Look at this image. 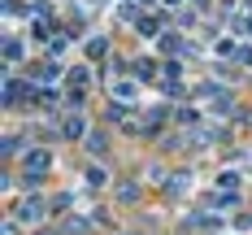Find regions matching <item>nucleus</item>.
I'll use <instances>...</instances> for the list:
<instances>
[{"instance_id":"9d476101","label":"nucleus","mask_w":252,"mask_h":235,"mask_svg":"<svg viewBox=\"0 0 252 235\" xmlns=\"http://www.w3.org/2000/svg\"><path fill=\"white\" fill-rule=\"evenodd\" d=\"M87 153H104V135H100V131L87 135Z\"/></svg>"},{"instance_id":"1a4fd4ad","label":"nucleus","mask_w":252,"mask_h":235,"mask_svg":"<svg viewBox=\"0 0 252 235\" xmlns=\"http://www.w3.org/2000/svg\"><path fill=\"white\" fill-rule=\"evenodd\" d=\"M218 187H222V192H235V187H239V174H235V170H226V174L218 179Z\"/></svg>"},{"instance_id":"7ed1b4c3","label":"nucleus","mask_w":252,"mask_h":235,"mask_svg":"<svg viewBox=\"0 0 252 235\" xmlns=\"http://www.w3.org/2000/svg\"><path fill=\"white\" fill-rule=\"evenodd\" d=\"M161 52H187V44H183V35H161Z\"/></svg>"},{"instance_id":"9b49d317","label":"nucleus","mask_w":252,"mask_h":235,"mask_svg":"<svg viewBox=\"0 0 252 235\" xmlns=\"http://www.w3.org/2000/svg\"><path fill=\"white\" fill-rule=\"evenodd\" d=\"M135 70H139V78H152L157 66H152V57H139V61H135Z\"/></svg>"},{"instance_id":"0eeeda50","label":"nucleus","mask_w":252,"mask_h":235,"mask_svg":"<svg viewBox=\"0 0 252 235\" xmlns=\"http://www.w3.org/2000/svg\"><path fill=\"white\" fill-rule=\"evenodd\" d=\"M104 183H109V174H104L100 166H92V170H87V187H104Z\"/></svg>"},{"instance_id":"6e6552de","label":"nucleus","mask_w":252,"mask_h":235,"mask_svg":"<svg viewBox=\"0 0 252 235\" xmlns=\"http://www.w3.org/2000/svg\"><path fill=\"white\" fill-rule=\"evenodd\" d=\"M104 52H109V39H104V35H96V39L87 44V57H104Z\"/></svg>"},{"instance_id":"f257e3e1","label":"nucleus","mask_w":252,"mask_h":235,"mask_svg":"<svg viewBox=\"0 0 252 235\" xmlns=\"http://www.w3.org/2000/svg\"><path fill=\"white\" fill-rule=\"evenodd\" d=\"M18 222H26V227L31 222H44V201L39 196H26L22 205H18Z\"/></svg>"},{"instance_id":"ddd939ff","label":"nucleus","mask_w":252,"mask_h":235,"mask_svg":"<svg viewBox=\"0 0 252 235\" xmlns=\"http://www.w3.org/2000/svg\"><path fill=\"white\" fill-rule=\"evenodd\" d=\"M218 52H222V57H239V48H235L230 39H222V44H218Z\"/></svg>"},{"instance_id":"2eb2a0df","label":"nucleus","mask_w":252,"mask_h":235,"mask_svg":"<svg viewBox=\"0 0 252 235\" xmlns=\"http://www.w3.org/2000/svg\"><path fill=\"white\" fill-rule=\"evenodd\" d=\"M35 235H65V231H35Z\"/></svg>"},{"instance_id":"39448f33","label":"nucleus","mask_w":252,"mask_h":235,"mask_svg":"<svg viewBox=\"0 0 252 235\" xmlns=\"http://www.w3.org/2000/svg\"><path fill=\"white\" fill-rule=\"evenodd\" d=\"M18 57H22V44H18V39H13V35H9V39H4V61H9V66H13V61H18Z\"/></svg>"},{"instance_id":"423d86ee","label":"nucleus","mask_w":252,"mask_h":235,"mask_svg":"<svg viewBox=\"0 0 252 235\" xmlns=\"http://www.w3.org/2000/svg\"><path fill=\"white\" fill-rule=\"evenodd\" d=\"M65 139H87V131H83V122H78V118H70V122H65Z\"/></svg>"},{"instance_id":"f03ea898","label":"nucleus","mask_w":252,"mask_h":235,"mask_svg":"<svg viewBox=\"0 0 252 235\" xmlns=\"http://www.w3.org/2000/svg\"><path fill=\"white\" fill-rule=\"evenodd\" d=\"M22 166H26V174H44V170H48V166H52V157L44 153V148H31V153H26V161H22Z\"/></svg>"},{"instance_id":"20e7f679","label":"nucleus","mask_w":252,"mask_h":235,"mask_svg":"<svg viewBox=\"0 0 252 235\" xmlns=\"http://www.w3.org/2000/svg\"><path fill=\"white\" fill-rule=\"evenodd\" d=\"M113 96H118V101H130V96H135V83H130V78H118V83H113Z\"/></svg>"},{"instance_id":"dca6fc26","label":"nucleus","mask_w":252,"mask_h":235,"mask_svg":"<svg viewBox=\"0 0 252 235\" xmlns=\"http://www.w3.org/2000/svg\"><path fill=\"white\" fill-rule=\"evenodd\" d=\"M248 4H252V0H248Z\"/></svg>"},{"instance_id":"4468645a","label":"nucleus","mask_w":252,"mask_h":235,"mask_svg":"<svg viewBox=\"0 0 252 235\" xmlns=\"http://www.w3.org/2000/svg\"><path fill=\"white\" fill-rule=\"evenodd\" d=\"M235 61H239V66H248V70H252V48H239V57H235Z\"/></svg>"},{"instance_id":"f8f14e48","label":"nucleus","mask_w":252,"mask_h":235,"mask_svg":"<svg viewBox=\"0 0 252 235\" xmlns=\"http://www.w3.org/2000/svg\"><path fill=\"white\" fill-rule=\"evenodd\" d=\"M118 196H122V201H139V187H135V183H126V187L118 192Z\"/></svg>"}]
</instances>
